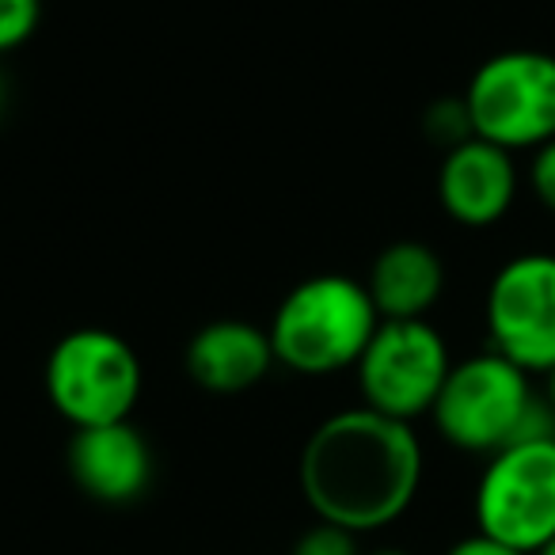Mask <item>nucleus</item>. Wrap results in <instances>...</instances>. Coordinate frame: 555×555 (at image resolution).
I'll list each match as a JSON object with an SVG mask.
<instances>
[{"instance_id": "f257e3e1", "label": "nucleus", "mask_w": 555, "mask_h": 555, "mask_svg": "<svg viewBox=\"0 0 555 555\" xmlns=\"http://www.w3.org/2000/svg\"><path fill=\"white\" fill-rule=\"evenodd\" d=\"M423 472L426 453L415 426L362 403L327 415L309 434L297 464L312 517L358 537L400 521L415 506Z\"/></svg>"}, {"instance_id": "f03ea898", "label": "nucleus", "mask_w": 555, "mask_h": 555, "mask_svg": "<svg viewBox=\"0 0 555 555\" xmlns=\"http://www.w3.org/2000/svg\"><path fill=\"white\" fill-rule=\"evenodd\" d=\"M430 423L446 446L487 461L514 441L555 434V408L540 400L529 373L494 350H479L453 362Z\"/></svg>"}, {"instance_id": "7ed1b4c3", "label": "nucleus", "mask_w": 555, "mask_h": 555, "mask_svg": "<svg viewBox=\"0 0 555 555\" xmlns=\"http://www.w3.org/2000/svg\"><path fill=\"white\" fill-rule=\"evenodd\" d=\"M377 327L380 312L362 278L312 274L278 301L267 332L282 370L332 377L354 370Z\"/></svg>"}, {"instance_id": "20e7f679", "label": "nucleus", "mask_w": 555, "mask_h": 555, "mask_svg": "<svg viewBox=\"0 0 555 555\" xmlns=\"http://www.w3.org/2000/svg\"><path fill=\"white\" fill-rule=\"evenodd\" d=\"M141 358L118 332L77 327L54 343L42 370L47 400L73 430L130 423L141 400Z\"/></svg>"}, {"instance_id": "39448f33", "label": "nucleus", "mask_w": 555, "mask_h": 555, "mask_svg": "<svg viewBox=\"0 0 555 555\" xmlns=\"http://www.w3.org/2000/svg\"><path fill=\"white\" fill-rule=\"evenodd\" d=\"M472 138L506 153H537L555 141V54L502 50L491 54L464 88Z\"/></svg>"}, {"instance_id": "423d86ee", "label": "nucleus", "mask_w": 555, "mask_h": 555, "mask_svg": "<svg viewBox=\"0 0 555 555\" xmlns=\"http://www.w3.org/2000/svg\"><path fill=\"white\" fill-rule=\"evenodd\" d=\"M472 514L476 532L525 555L555 540V434L514 441L487 456Z\"/></svg>"}, {"instance_id": "0eeeda50", "label": "nucleus", "mask_w": 555, "mask_h": 555, "mask_svg": "<svg viewBox=\"0 0 555 555\" xmlns=\"http://www.w3.org/2000/svg\"><path fill=\"white\" fill-rule=\"evenodd\" d=\"M449 370V343L430 320H380L354 365L362 408L415 426L430 418Z\"/></svg>"}, {"instance_id": "6e6552de", "label": "nucleus", "mask_w": 555, "mask_h": 555, "mask_svg": "<svg viewBox=\"0 0 555 555\" xmlns=\"http://www.w3.org/2000/svg\"><path fill=\"white\" fill-rule=\"evenodd\" d=\"M483 327L494 354L529 377L555 373V255L521 251L494 270L483 297Z\"/></svg>"}, {"instance_id": "1a4fd4ad", "label": "nucleus", "mask_w": 555, "mask_h": 555, "mask_svg": "<svg viewBox=\"0 0 555 555\" xmlns=\"http://www.w3.org/2000/svg\"><path fill=\"white\" fill-rule=\"evenodd\" d=\"M65 464L77 491L100 506H133L138 499H145L156 476L153 446L133 423L73 430Z\"/></svg>"}, {"instance_id": "9d476101", "label": "nucleus", "mask_w": 555, "mask_h": 555, "mask_svg": "<svg viewBox=\"0 0 555 555\" xmlns=\"http://www.w3.org/2000/svg\"><path fill=\"white\" fill-rule=\"evenodd\" d=\"M517 191H521V171L506 149L483 138H468L441 153L438 202L449 221L464 229H491L514 209Z\"/></svg>"}, {"instance_id": "9b49d317", "label": "nucleus", "mask_w": 555, "mask_h": 555, "mask_svg": "<svg viewBox=\"0 0 555 555\" xmlns=\"http://www.w3.org/2000/svg\"><path fill=\"white\" fill-rule=\"evenodd\" d=\"M186 377L209 396L251 392L274 370L270 332L247 320H209L191 335L183 350Z\"/></svg>"}, {"instance_id": "f8f14e48", "label": "nucleus", "mask_w": 555, "mask_h": 555, "mask_svg": "<svg viewBox=\"0 0 555 555\" xmlns=\"http://www.w3.org/2000/svg\"><path fill=\"white\" fill-rule=\"evenodd\" d=\"M380 320H426L446 294V262L423 240H396L365 274Z\"/></svg>"}, {"instance_id": "ddd939ff", "label": "nucleus", "mask_w": 555, "mask_h": 555, "mask_svg": "<svg viewBox=\"0 0 555 555\" xmlns=\"http://www.w3.org/2000/svg\"><path fill=\"white\" fill-rule=\"evenodd\" d=\"M423 130H426V138H430L434 145L446 149V153L461 145V141H468L472 122H468V107H464V100H438L423 115Z\"/></svg>"}, {"instance_id": "4468645a", "label": "nucleus", "mask_w": 555, "mask_h": 555, "mask_svg": "<svg viewBox=\"0 0 555 555\" xmlns=\"http://www.w3.org/2000/svg\"><path fill=\"white\" fill-rule=\"evenodd\" d=\"M42 24V0H0V57L31 42Z\"/></svg>"}, {"instance_id": "2eb2a0df", "label": "nucleus", "mask_w": 555, "mask_h": 555, "mask_svg": "<svg viewBox=\"0 0 555 555\" xmlns=\"http://www.w3.org/2000/svg\"><path fill=\"white\" fill-rule=\"evenodd\" d=\"M289 555H362V544H358V532L339 529L332 521H312L294 540Z\"/></svg>"}, {"instance_id": "dca6fc26", "label": "nucleus", "mask_w": 555, "mask_h": 555, "mask_svg": "<svg viewBox=\"0 0 555 555\" xmlns=\"http://www.w3.org/2000/svg\"><path fill=\"white\" fill-rule=\"evenodd\" d=\"M529 191H532V198L555 217V141L540 145L537 153L529 156Z\"/></svg>"}, {"instance_id": "f3484780", "label": "nucleus", "mask_w": 555, "mask_h": 555, "mask_svg": "<svg viewBox=\"0 0 555 555\" xmlns=\"http://www.w3.org/2000/svg\"><path fill=\"white\" fill-rule=\"evenodd\" d=\"M446 555H525V552H517V547L499 544V540L483 537V532H468V537L456 540V544L449 547Z\"/></svg>"}, {"instance_id": "a211bd4d", "label": "nucleus", "mask_w": 555, "mask_h": 555, "mask_svg": "<svg viewBox=\"0 0 555 555\" xmlns=\"http://www.w3.org/2000/svg\"><path fill=\"white\" fill-rule=\"evenodd\" d=\"M362 555H411L408 547H373V552H362Z\"/></svg>"}, {"instance_id": "6ab92c4d", "label": "nucleus", "mask_w": 555, "mask_h": 555, "mask_svg": "<svg viewBox=\"0 0 555 555\" xmlns=\"http://www.w3.org/2000/svg\"><path fill=\"white\" fill-rule=\"evenodd\" d=\"M547 400H552V408H555V373L547 377Z\"/></svg>"}, {"instance_id": "aec40b11", "label": "nucleus", "mask_w": 555, "mask_h": 555, "mask_svg": "<svg viewBox=\"0 0 555 555\" xmlns=\"http://www.w3.org/2000/svg\"><path fill=\"white\" fill-rule=\"evenodd\" d=\"M537 555H555V540H547V544L544 547H540V552Z\"/></svg>"}, {"instance_id": "412c9836", "label": "nucleus", "mask_w": 555, "mask_h": 555, "mask_svg": "<svg viewBox=\"0 0 555 555\" xmlns=\"http://www.w3.org/2000/svg\"><path fill=\"white\" fill-rule=\"evenodd\" d=\"M0 107H4V73H0Z\"/></svg>"}]
</instances>
